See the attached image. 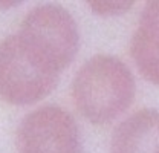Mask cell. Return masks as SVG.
<instances>
[{"mask_svg":"<svg viewBox=\"0 0 159 153\" xmlns=\"http://www.w3.org/2000/svg\"><path fill=\"white\" fill-rule=\"evenodd\" d=\"M136 92L130 67L118 57L97 54L72 81V100L83 118L95 126L113 123L133 103Z\"/></svg>","mask_w":159,"mask_h":153,"instance_id":"1","label":"cell"},{"mask_svg":"<svg viewBox=\"0 0 159 153\" xmlns=\"http://www.w3.org/2000/svg\"><path fill=\"white\" fill-rule=\"evenodd\" d=\"M25 55L39 69L54 76L74 61L80 34L74 17L58 5H40L21 20L16 34Z\"/></svg>","mask_w":159,"mask_h":153,"instance_id":"2","label":"cell"},{"mask_svg":"<svg viewBox=\"0 0 159 153\" xmlns=\"http://www.w3.org/2000/svg\"><path fill=\"white\" fill-rule=\"evenodd\" d=\"M19 153H83L74 116L60 106H43L28 114L17 130Z\"/></svg>","mask_w":159,"mask_h":153,"instance_id":"3","label":"cell"},{"mask_svg":"<svg viewBox=\"0 0 159 153\" xmlns=\"http://www.w3.org/2000/svg\"><path fill=\"white\" fill-rule=\"evenodd\" d=\"M60 76L39 69L25 55L16 34L0 41V98L12 106H29L44 100Z\"/></svg>","mask_w":159,"mask_h":153,"instance_id":"4","label":"cell"},{"mask_svg":"<svg viewBox=\"0 0 159 153\" xmlns=\"http://www.w3.org/2000/svg\"><path fill=\"white\" fill-rule=\"evenodd\" d=\"M110 153H158V112L139 109L113 130Z\"/></svg>","mask_w":159,"mask_h":153,"instance_id":"5","label":"cell"},{"mask_svg":"<svg viewBox=\"0 0 159 153\" xmlns=\"http://www.w3.org/2000/svg\"><path fill=\"white\" fill-rule=\"evenodd\" d=\"M132 58L147 81L158 84V2H148L130 41Z\"/></svg>","mask_w":159,"mask_h":153,"instance_id":"6","label":"cell"},{"mask_svg":"<svg viewBox=\"0 0 159 153\" xmlns=\"http://www.w3.org/2000/svg\"><path fill=\"white\" fill-rule=\"evenodd\" d=\"M87 3L89 8L101 17H113L125 14L135 5V2H98V0H92Z\"/></svg>","mask_w":159,"mask_h":153,"instance_id":"7","label":"cell"},{"mask_svg":"<svg viewBox=\"0 0 159 153\" xmlns=\"http://www.w3.org/2000/svg\"><path fill=\"white\" fill-rule=\"evenodd\" d=\"M20 5V2H0V9H9Z\"/></svg>","mask_w":159,"mask_h":153,"instance_id":"8","label":"cell"}]
</instances>
